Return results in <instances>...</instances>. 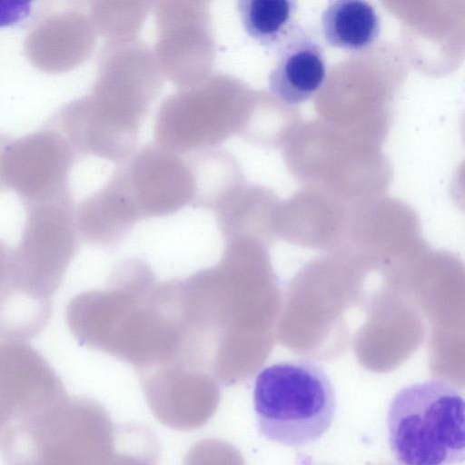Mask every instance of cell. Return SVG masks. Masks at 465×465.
Instances as JSON below:
<instances>
[{
  "mask_svg": "<svg viewBox=\"0 0 465 465\" xmlns=\"http://www.w3.org/2000/svg\"><path fill=\"white\" fill-rule=\"evenodd\" d=\"M116 430L96 400L66 395L12 424L1 442L5 465H107Z\"/></svg>",
  "mask_w": 465,
  "mask_h": 465,
  "instance_id": "cell-1",
  "label": "cell"
},
{
  "mask_svg": "<svg viewBox=\"0 0 465 465\" xmlns=\"http://www.w3.org/2000/svg\"><path fill=\"white\" fill-rule=\"evenodd\" d=\"M253 408L268 440L301 447L321 439L337 409L330 377L316 362L294 359L273 363L256 376Z\"/></svg>",
  "mask_w": 465,
  "mask_h": 465,
  "instance_id": "cell-2",
  "label": "cell"
},
{
  "mask_svg": "<svg viewBox=\"0 0 465 465\" xmlns=\"http://www.w3.org/2000/svg\"><path fill=\"white\" fill-rule=\"evenodd\" d=\"M388 442L399 465H456L465 457L464 398L446 381L402 387L387 411Z\"/></svg>",
  "mask_w": 465,
  "mask_h": 465,
  "instance_id": "cell-3",
  "label": "cell"
},
{
  "mask_svg": "<svg viewBox=\"0 0 465 465\" xmlns=\"http://www.w3.org/2000/svg\"><path fill=\"white\" fill-rule=\"evenodd\" d=\"M26 220L13 251L10 282L51 299L78 249V230L71 194L25 206Z\"/></svg>",
  "mask_w": 465,
  "mask_h": 465,
  "instance_id": "cell-4",
  "label": "cell"
},
{
  "mask_svg": "<svg viewBox=\"0 0 465 465\" xmlns=\"http://www.w3.org/2000/svg\"><path fill=\"white\" fill-rule=\"evenodd\" d=\"M72 145L58 131L46 126L7 143L0 158L5 189H12L25 206L70 195L68 174Z\"/></svg>",
  "mask_w": 465,
  "mask_h": 465,
  "instance_id": "cell-5",
  "label": "cell"
},
{
  "mask_svg": "<svg viewBox=\"0 0 465 465\" xmlns=\"http://www.w3.org/2000/svg\"><path fill=\"white\" fill-rule=\"evenodd\" d=\"M141 379L152 413L169 428L198 429L219 407V381L204 368L173 361L142 371Z\"/></svg>",
  "mask_w": 465,
  "mask_h": 465,
  "instance_id": "cell-6",
  "label": "cell"
},
{
  "mask_svg": "<svg viewBox=\"0 0 465 465\" xmlns=\"http://www.w3.org/2000/svg\"><path fill=\"white\" fill-rule=\"evenodd\" d=\"M67 395L44 356L25 341L0 342V414L8 428Z\"/></svg>",
  "mask_w": 465,
  "mask_h": 465,
  "instance_id": "cell-7",
  "label": "cell"
},
{
  "mask_svg": "<svg viewBox=\"0 0 465 465\" xmlns=\"http://www.w3.org/2000/svg\"><path fill=\"white\" fill-rule=\"evenodd\" d=\"M275 54L276 60L268 77L271 92L288 104L308 101L326 77L327 64L321 43L298 25Z\"/></svg>",
  "mask_w": 465,
  "mask_h": 465,
  "instance_id": "cell-8",
  "label": "cell"
},
{
  "mask_svg": "<svg viewBox=\"0 0 465 465\" xmlns=\"http://www.w3.org/2000/svg\"><path fill=\"white\" fill-rule=\"evenodd\" d=\"M83 21L73 11L52 10L40 15L24 39V54L36 69L62 74L84 56Z\"/></svg>",
  "mask_w": 465,
  "mask_h": 465,
  "instance_id": "cell-9",
  "label": "cell"
},
{
  "mask_svg": "<svg viewBox=\"0 0 465 465\" xmlns=\"http://www.w3.org/2000/svg\"><path fill=\"white\" fill-rule=\"evenodd\" d=\"M325 42L336 48L361 51L371 46L381 33V19L369 3L359 0L330 2L321 16Z\"/></svg>",
  "mask_w": 465,
  "mask_h": 465,
  "instance_id": "cell-10",
  "label": "cell"
},
{
  "mask_svg": "<svg viewBox=\"0 0 465 465\" xmlns=\"http://www.w3.org/2000/svg\"><path fill=\"white\" fill-rule=\"evenodd\" d=\"M237 11L242 25L255 42L276 53L298 27L293 0H241Z\"/></svg>",
  "mask_w": 465,
  "mask_h": 465,
  "instance_id": "cell-11",
  "label": "cell"
},
{
  "mask_svg": "<svg viewBox=\"0 0 465 465\" xmlns=\"http://www.w3.org/2000/svg\"><path fill=\"white\" fill-rule=\"evenodd\" d=\"M52 302L9 282L0 290V340L26 341L37 336L51 317Z\"/></svg>",
  "mask_w": 465,
  "mask_h": 465,
  "instance_id": "cell-12",
  "label": "cell"
},
{
  "mask_svg": "<svg viewBox=\"0 0 465 465\" xmlns=\"http://www.w3.org/2000/svg\"><path fill=\"white\" fill-rule=\"evenodd\" d=\"M183 465H245L239 450L217 438L203 439L187 451Z\"/></svg>",
  "mask_w": 465,
  "mask_h": 465,
  "instance_id": "cell-13",
  "label": "cell"
},
{
  "mask_svg": "<svg viewBox=\"0 0 465 465\" xmlns=\"http://www.w3.org/2000/svg\"><path fill=\"white\" fill-rule=\"evenodd\" d=\"M135 429L134 426V439ZM119 430L129 448L126 449L116 433V442L122 449H118L115 445L114 452L107 465H155L159 456L158 444L150 430L144 429L135 448L133 449L134 444H131L130 428L126 426L125 430L120 428Z\"/></svg>",
  "mask_w": 465,
  "mask_h": 465,
  "instance_id": "cell-14",
  "label": "cell"
},
{
  "mask_svg": "<svg viewBox=\"0 0 465 465\" xmlns=\"http://www.w3.org/2000/svg\"><path fill=\"white\" fill-rule=\"evenodd\" d=\"M32 3L21 0H0V27L20 23L28 16Z\"/></svg>",
  "mask_w": 465,
  "mask_h": 465,
  "instance_id": "cell-15",
  "label": "cell"
},
{
  "mask_svg": "<svg viewBox=\"0 0 465 465\" xmlns=\"http://www.w3.org/2000/svg\"><path fill=\"white\" fill-rule=\"evenodd\" d=\"M13 251L0 240V290L9 282L12 271Z\"/></svg>",
  "mask_w": 465,
  "mask_h": 465,
  "instance_id": "cell-16",
  "label": "cell"
},
{
  "mask_svg": "<svg viewBox=\"0 0 465 465\" xmlns=\"http://www.w3.org/2000/svg\"><path fill=\"white\" fill-rule=\"evenodd\" d=\"M10 140H11V138L8 135L0 133V158H1V154L3 153V150L5 149V145L7 144V143ZM5 190H6V189L2 182L1 174H0V192L5 191Z\"/></svg>",
  "mask_w": 465,
  "mask_h": 465,
  "instance_id": "cell-17",
  "label": "cell"
},
{
  "mask_svg": "<svg viewBox=\"0 0 465 465\" xmlns=\"http://www.w3.org/2000/svg\"><path fill=\"white\" fill-rule=\"evenodd\" d=\"M7 429H8V425H7L6 421L5 420V419L2 417V415L0 414V445H1L2 440H3L4 435H5V431L7 430Z\"/></svg>",
  "mask_w": 465,
  "mask_h": 465,
  "instance_id": "cell-18",
  "label": "cell"
}]
</instances>
